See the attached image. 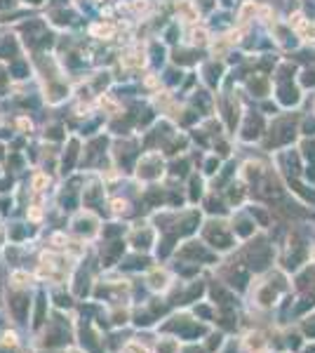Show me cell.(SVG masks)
<instances>
[{
    "mask_svg": "<svg viewBox=\"0 0 315 353\" xmlns=\"http://www.w3.org/2000/svg\"><path fill=\"white\" fill-rule=\"evenodd\" d=\"M167 330H176L179 332V337L181 339H198V337L205 335V327L198 323H191V320H186V318H181V323L179 325H167Z\"/></svg>",
    "mask_w": 315,
    "mask_h": 353,
    "instance_id": "cell-1",
    "label": "cell"
},
{
    "mask_svg": "<svg viewBox=\"0 0 315 353\" xmlns=\"http://www.w3.org/2000/svg\"><path fill=\"white\" fill-rule=\"evenodd\" d=\"M10 306H12V311H14V318H17V320H24L26 309H29V299L21 297V294H17V297L10 301Z\"/></svg>",
    "mask_w": 315,
    "mask_h": 353,
    "instance_id": "cell-2",
    "label": "cell"
},
{
    "mask_svg": "<svg viewBox=\"0 0 315 353\" xmlns=\"http://www.w3.org/2000/svg\"><path fill=\"white\" fill-rule=\"evenodd\" d=\"M68 341V332L64 330H55V332H49L45 337V346H59V344H66Z\"/></svg>",
    "mask_w": 315,
    "mask_h": 353,
    "instance_id": "cell-3",
    "label": "cell"
},
{
    "mask_svg": "<svg viewBox=\"0 0 315 353\" xmlns=\"http://www.w3.org/2000/svg\"><path fill=\"white\" fill-rule=\"evenodd\" d=\"M83 346H87L92 353H99L97 348V341H94V335H92L87 327H83Z\"/></svg>",
    "mask_w": 315,
    "mask_h": 353,
    "instance_id": "cell-4",
    "label": "cell"
},
{
    "mask_svg": "<svg viewBox=\"0 0 315 353\" xmlns=\"http://www.w3.org/2000/svg\"><path fill=\"white\" fill-rule=\"evenodd\" d=\"M43 320H45V297L40 294L38 297V304H36V320H33V325H43Z\"/></svg>",
    "mask_w": 315,
    "mask_h": 353,
    "instance_id": "cell-5",
    "label": "cell"
},
{
    "mask_svg": "<svg viewBox=\"0 0 315 353\" xmlns=\"http://www.w3.org/2000/svg\"><path fill=\"white\" fill-rule=\"evenodd\" d=\"M120 252H122V243H113V247H111L109 255H106V262L113 264V262H115V257L120 255Z\"/></svg>",
    "mask_w": 315,
    "mask_h": 353,
    "instance_id": "cell-6",
    "label": "cell"
},
{
    "mask_svg": "<svg viewBox=\"0 0 315 353\" xmlns=\"http://www.w3.org/2000/svg\"><path fill=\"white\" fill-rule=\"evenodd\" d=\"M195 316L205 318V320H212V309H209V306H198V309H195Z\"/></svg>",
    "mask_w": 315,
    "mask_h": 353,
    "instance_id": "cell-7",
    "label": "cell"
},
{
    "mask_svg": "<svg viewBox=\"0 0 315 353\" xmlns=\"http://www.w3.org/2000/svg\"><path fill=\"white\" fill-rule=\"evenodd\" d=\"M219 346H221V335H212L209 337V348L214 351V348H219Z\"/></svg>",
    "mask_w": 315,
    "mask_h": 353,
    "instance_id": "cell-8",
    "label": "cell"
},
{
    "mask_svg": "<svg viewBox=\"0 0 315 353\" xmlns=\"http://www.w3.org/2000/svg\"><path fill=\"white\" fill-rule=\"evenodd\" d=\"M57 306H71V299L64 294H57Z\"/></svg>",
    "mask_w": 315,
    "mask_h": 353,
    "instance_id": "cell-9",
    "label": "cell"
},
{
    "mask_svg": "<svg viewBox=\"0 0 315 353\" xmlns=\"http://www.w3.org/2000/svg\"><path fill=\"white\" fill-rule=\"evenodd\" d=\"M301 353H315V339L306 341V346L301 348Z\"/></svg>",
    "mask_w": 315,
    "mask_h": 353,
    "instance_id": "cell-10",
    "label": "cell"
},
{
    "mask_svg": "<svg viewBox=\"0 0 315 353\" xmlns=\"http://www.w3.org/2000/svg\"><path fill=\"white\" fill-rule=\"evenodd\" d=\"M224 353H238V348H235V346H226Z\"/></svg>",
    "mask_w": 315,
    "mask_h": 353,
    "instance_id": "cell-11",
    "label": "cell"
},
{
    "mask_svg": "<svg viewBox=\"0 0 315 353\" xmlns=\"http://www.w3.org/2000/svg\"><path fill=\"white\" fill-rule=\"evenodd\" d=\"M172 351V344H165V346H163V353H170Z\"/></svg>",
    "mask_w": 315,
    "mask_h": 353,
    "instance_id": "cell-12",
    "label": "cell"
}]
</instances>
